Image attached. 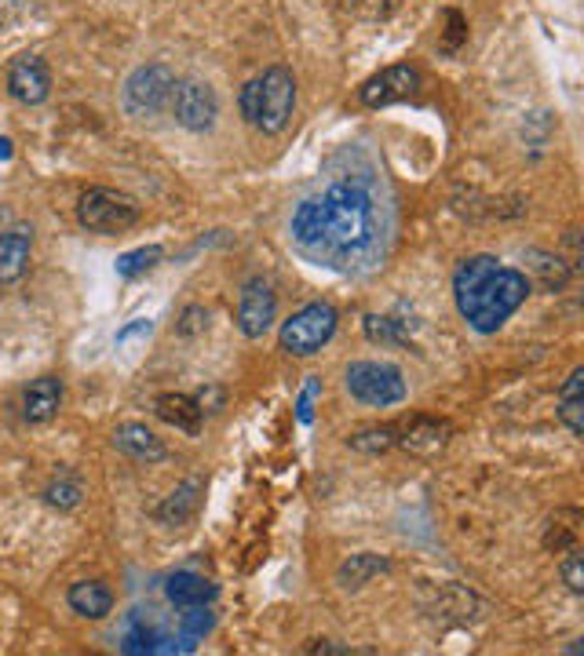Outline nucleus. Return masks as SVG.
Instances as JSON below:
<instances>
[{
	"mask_svg": "<svg viewBox=\"0 0 584 656\" xmlns=\"http://www.w3.org/2000/svg\"><path fill=\"white\" fill-rule=\"evenodd\" d=\"M67 601L84 620H103V617H110V609H114V595L103 579H78V584L70 587Z\"/></svg>",
	"mask_w": 584,
	"mask_h": 656,
	"instance_id": "18",
	"label": "nucleus"
},
{
	"mask_svg": "<svg viewBox=\"0 0 584 656\" xmlns=\"http://www.w3.org/2000/svg\"><path fill=\"white\" fill-rule=\"evenodd\" d=\"M420 87V70L409 62H398V66H387L376 77H370L362 87H359V98L362 106L370 109H381V106H392V103H402V98L417 95Z\"/></svg>",
	"mask_w": 584,
	"mask_h": 656,
	"instance_id": "10",
	"label": "nucleus"
},
{
	"mask_svg": "<svg viewBox=\"0 0 584 656\" xmlns=\"http://www.w3.org/2000/svg\"><path fill=\"white\" fill-rule=\"evenodd\" d=\"M337 325H340V314L332 303H326V300L307 303L304 311H296L289 321H281L278 343L292 358H311L337 336Z\"/></svg>",
	"mask_w": 584,
	"mask_h": 656,
	"instance_id": "4",
	"label": "nucleus"
},
{
	"mask_svg": "<svg viewBox=\"0 0 584 656\" xmlns=\"http://www.w3.org/2000/svg\"><path fill=\"white\" fill-rule=\"evenodd\" d=\"M212 623H215V617L209 606H187L179 617V631H183V639L194 642V639H205V634L212 631Z\"/></svg>",
	"mask_w": 584,
	"mask_h": 656,
	"instance_id": "26",
	"label": "nucleus"
},
{
	"mask_svg": "<svg viewBox=\"0 0 584 656\" xmlns=\"http://www.w3.org/2000/svg\"><path fill=\"white\" fill-rule=\"evenodd\" d=\"M559 420L573 437L584 434V365H577L559 387Z\"/></svg>",
	"mask_w": 584,
	"mask_h": 656,
	"instance_id": "20",
	"label": "nucleus"
},
{
	"mask_svg": "<svg viewBox=\"0 0 584 656\" xmlns=\"http://www.w3.org/2000/svg\"><path fill=\"white\" fill-rule=\"evenodd\" d=\"M12 157V139H0V161Z\"/></svg>",
	"mask_w": 584,
	"mask_h": 656,
	"instance_id": "35",
	"label": "nucleus"
},
{
	"mask_svg": "<svg viewBox=\"0 0 584 656\" xmlns=\"http://www.w3.org/2000/svg\"><path fill=\"white\" fill-rule=\"evenodd\" d=\"M453 437V426L435 415H413V420L395 426V448H402L409 456H435L446 448Z\"/></svg>",
	"mask_w": 584,
	"mask_h": 656,
	"instance_id": "12",
	"label": "nucleus"
},
{
	"mask_svg": "<svg viewBox=\"0 0 584 656\" xmlns=\"http://www.w3.org/2000/svg\"><path fill=\"white\" fill-rule=\"evenodd\" d=\"M154 412L161 423L176 426L183 434H198L201 431V405L190 398V394H157Z\"/></svg>",
	"mask_w": 584,
	"mask_h": 656,
	"instance_id": "16",
	"label": "nucleus"
},
{
	"mask_svg": "<svg viewBox=\"0 0 584 656\" xmlns=\"http://www.w3.org/2000/svg\"><path fill=\"white\" fill-rule=\"evenodd\" d=\"M581 525H584V514L577 507H562L548 518L545 525V547L548 551H570V547L581 543Z\"/></svg>",
	"mask_w": 584,
	"mask_h": 656,
	"instance_id": "21",
	"label": "nucleus"
},
{
	"mask_svg": "<svg viewBox=\"0 0 584 656\" xmlns=\"http://www.w3.org/2000/svg\"><path fill=\"white\" fill-rule=\"evenodd\" d=\"M30 256H34V226H8L0 234V284L23 281V273L30 270Z\"/></svg>",
	"mask_w": 584,
	"mask_h": 656,
	"instance_id": "13",
	"label": "nucleus"
},
{
	"mask_svg": "<svg viewBox=\"0 0 584 656\" xmlns=\"http://www.w3.org/2000/svg\"><path fill=\"white\" fill-rule=\"evenodd\" d=\"M172 87H176V73L165 62H147L125 81V109L132 117H157L161 109L172 103Z\"/></svg>",
	"mask_w": 584,
	"mask_h": 656,
	"instance_id": "7",
	"label": "nucleus"
},
{
	"mask_svg": "<svg viewBox=\"0 0 584 656\" xmlns=\"http://www.w3.org/2000/svg\"><path fill=\"white\" fill-rule=\"evenodd\" d=\"M205 328H209V311H205L201 303H190L187 311L179 314V321H176V332L187 336V339H190V336H201Z\"/></svg>",
	"mask_w": 584,
	"mask_h": 656,
	"instance_id": "30",
	"label": "nucleus"
},
{
	"mask_svg": "<svg viewBox=\"0 0 584 656\" xmlns=\"http://www.w3.org/2000/svg\"><path fill=\"white\" fill-rule=\"evenodd\" d=\"M278 321V295L267 278H248L237 295V328L245 339H259Z\"/></svg>",
	"mask_w": 584,
	"mask_h": 656,
	"instance_id": "8",
	"label": "nucleus"
},
{
	"mask_svg": "<svg viewBox=\"0 0 584 656\" xmlns=\"http://www.w3.org/2000/svg\"><path fill=\"white\" fill-rule=\"evenodd\" d=\"M381 573H387V562H384V558L362 551V554H351L348 562H343V565L337 569V584H340L343 590H362L373 576H381Z\"/></svg>",
	"mask_w": 584,
	"mask_h": 656,
	"instance_id": "22",
	"label": "nucleus"
},
{
	"mask_svg": "<svg viewBox=\"0 0 584 656\" xmlns=\"http://www.w3.org/2000/svg\"><path fill=\"white\" fill-rule=\"evenodd\" d=\"M289 237L300 256L318 267L340 273L370 270L384 251V219L376 194L359 179L332 183L296 204L289 219Z\"/></svg>",
	"mask_w": 584,
	"mask_h": 656,
	"instance_id": "1",
	"label": "nucleus"
},
{
	"mask_svg": "<svg viewBox=\"0 0 584 656\" xmlns=\"http://www.w3.org/2000/svg\"><path fill=\"white\" fill-rule=\"evenodd\" d=\"M168 109L187 131H209L220 117V98L205 81H176Z\"/></svg>",
	"mask_w": 584,
	"mask_h": 656,
	"instance_id": "9",
	"label": "nucleus"
},
{
	"mask_svg": "<svg viewBox=\"0 0 584 656\" xmlns=\"http://www.w3.org/2000/svg\"><path fill=\"white\" fill-rule=\"evenodd\" d=\"M78 219L92 234H125L139 223V204L136 197L110 190V186H92V190L81 194Z\"/></svg>",
	"mask_w": 584,
	"mask_h": 656,
	"instance_id": "6",
	"label": "nucleus"
},
{
	"mask_svg": "<svg viewBox=\"0 0 584 656\" xmlns=\"http://www.w3.org/2000/svg\"><path fill=\"white\" fill-rule=\"evenodd\" d=\"M62 409V379L59 376H37L23 394V415L26 423H51Z\"/></svg>",
	"mask_w": 584,
	"mask_h": 656,
	"instance_id": "15",
	"label": "nucleus"
},
{
	"mask_svg": "<svg viewBox=\"0 0 584 656\" xmlns=\"http://www.w3.org/2000/svg\"><path fill=\"white\" fill-rule=\"evenodd\" d=\"M161 259H165V248H161V245H143L136 251H125V256L114 262V270L121 273V278H139V273L154 270Z\"/></svg>",
	"mask_w": 584,
	"mask_h": 656,
	"instance_id": "24",
	"label": "nucleus"
},
{
	"mask_svg": "<svg viewBox=\"0 0 584 656\" xmlns=\"http://www.w3.org/2000/svg\"><path fill=\"white\" fill-rule=\"evenodd\" d=\"M201 478H187L183 485H176L165 496V503L157 507V522L161 525H187L194 514H198V503H201Z\"/></svg>",
	"mask_w": 584,
	"mask_h": 656,
	"instance_id": "19",
	"label": "nucleus"
},
{
	"mask_svg": "<svg viewBox=\"0 0 584 656\" xmlns=\"http://www.w3.org/2000/svg\"><path fill=\"white\" fill-rule=\"evenodd\" d=\"M242 117L264 136H278L289 128L296 109V77L285 66H270L242 87Z\"/></svg>",
	"mask_w": 584,
	"mask_h": 656,
	"instance_id": "3",
	"label": "nucleus"
},
{
	"mask_svg": "<svg viewBox=\"0 0 584 656\" xmlns=\"http://www.w3.org/2000/svg\"><path fill=\"white\" fill-rule=\"evenodd\" d=\"M562 579H567V587L573 595H584V554H581V543L570 547V551H562Z\"/></svg>",
	"mask_w": 584,
	"mask_h": 656,
	"instance_id": "29",
	"label": "nucleus"
},
{
	"mask_svg": "<svg viewBox=\"0 0 584 656\" xmlns=\"http://www.w3.org/2000/svg\"><path fill=\"white\" fill-rule=\"evenodd\" d=\"M114 448H117V453L139 459V464H161V459L168 456L165 442H161V437L150 431L147 423H121V426H117V431H114Z\"/></svg>",
	"mask_w": 584,
	"mask_h": 656,
	"instance_id": "14",
	"label": "nucleus"
},
{
	"mask_svg": "<svg viewBox=\"0 0 584 656\" xmlns=\"http://www.w3.org/2000/svg\"><path fill=\"white\" fill-rule=\"evenodd\" d=\"M223 398H226V394H223L220 387H209V390H201L194 401L201 405V412H220V409H223Z\"/></svg>",
	"mask_w": 584,
	"mask_h": 656,
	"instance_id": "31",
	"label": "nucleus"
},
{
	"mask_svg": "<svg viewBox=\"0 0 584 656\" xmlns=\"http://www.w3.org/2000/svg\"><path fill=\"white\" fill-rule=\"evenodd\" d=\"M343 387L354 401L373 405V409H392L406 401V376L398 365L387 361H351L343 372Z\"/></svg>",
	"mask_w": 584,
	"mask_h": 656,
	"instance_id": "5",
	"label": "nucleus"
},
{
	"mask_svg": "<svg viewBox=\"0 0 584 656\" xmlns=\"http://www.w3.org/2000/svg\"><path fill=\"white\" fill-rule=\"evenodd\" d=\"M143 332H150V321H143V317H139V321H132L128 328H121V332H117V347L128 343V339H136V336H143Z\"/></svg>",
	"mask_w": 584,
	"mask_h": 656,
	"instance_id": "33",
	"label": "nucleus"
},
{
	"mask_svg": "<svg viewBox=\"0 0 584 656\" xmlns=\"http://www.w3.org/2000/svg\"><path fill=\"white\" fill-rule=\"evenodd\" d=\"M315 394H318V383L311 379L307 390H304V398H300V423H311V420H315V412H311V398H315Z\"/></svg>",
	"mask_w": 584,
	"mask_h": 656,
	"instance_id": "32",
	"label": "nucleus"
},
{
	"mask_svg": "<svg viewBox=\"0 0 584 656\" xmlns=\"http://www.w3.org/2000/svg\"><path fill=\"white\" fill-rule=\"evenodd\" d=\"M165 598L172 601V606L187 609V606H212L215 601V584L212 579H205L198 573H172L165 579Z\"/></svg>",
	"mask_w": 584,
	"mask_h": 656,
	"instance_id": "17",
	"label": "nucleus"
},
{
	"mask_svg": "<svg viewBox=\"0 0 584 656\" xmlns=\"http://www.w3.org/2000/svg\"><path fill=\"white\" fill-rule=\"evenodd\" d=\"M311 653H348L343 645H329V642H318V645H311Z\"/></svg>",
	"mask_w": 584,
	"mask_h": 656,
	"instance_id": "34",
	"label": "nucleus"
},
{
	"mask_svg": "<svg viewBox=\"0 0 584 656\" xmlns=\"http://www.w3.org/2000/svg\"><path fill=\"white\" fill-rule=\"evenodd\" d=\"M529 292H534L529 273L501 267L497 256H468L453 270V303L482 336H493L529 300Z\"/></svg>",
	"mask_w": 584,
	"mask_h": 656,
	"instance_id": "2",
	"label": "nucleus"
},
{
	"mask_svg": "<svg viewBox=\"0 0 584 656\" xmlns=\"http://www.w3.org/2000/svg\"><path fill=\"white\" fill-rule=\"evenodd\" d=\"M365 336L381 347H406V336L398 332V321H392V317H365Z\"/></svg>",
	"mask_w": 584,
	"mask_h": 656,
	"instance_id": "27",
	"label": "nucleus"
},
{
	"mask_svg": "<svg viewBox=\"0 0 584 656\" xmlns=\"http://www.w3.org/2000/svg\"><path fill=\"white\" fill-rule=\"evenodd\" d=\"M45 500L51 503V507H59V511H73L81 503V485L73 478H56L45 489Z\"/></svg>",
	"mask_w": 584,
	"mask_h": 656,
	"instance_id": "28",
	"label": "nucleus"
},
{
	"mask_svg": "<svg viewBox=\"0 0 584 656\" xmlns=\"http://www.w3.org/2000/svg\"><path fill=\"white\" fill-rule=\"evenodd\" d=\"M348 445L354 448V453H392L395 448V423H384V426H365V431L351 434Z\"/></svg>",
	"mask_w": 584,
	"mask_h": 656,
	"instance_id": "25",
	"label": "nucleus"
},
{
	"mask_svg": "<svg viewBox=\"0 0 584 656\" xmlns=\"http://www.w3.org/2000/svg\"><path fill=\"white\" fill-rule=\"evenodd\" d=\"M529 259H534V262H529V270H534V278L540 281V289H545V292L567 289L570 267L559 256H551V251H529Z\"/></svg>",
	"mask_w": 584,
	"mask_h": 656,
	"instance_id": "23",
	"label": "nucleus"
},
{
	"mask_svg": "<svg viewBox=\"0 0 584 656\" xmlns=\"http://www.w3.org/2000/svg\"><path fill=\"white\" fill-rule=\"evenodd\" d=\"M51 92V73L40 55H19L8 66V95L23 106H40Z\"/></svg>",
	"mask_w": 584,
	"mask_h": 656,
	"instance_id": "11",
	"label": "nucleus"
}]
</instances>
